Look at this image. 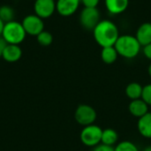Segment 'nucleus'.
<instances>
[{"instance_id": "1", "label": "nucleus", "mask_w": 151, "mask_h": 151, "mask_svg": "<svg viewBox=\"0 0 151 151\" xmlns=\"http://www.w3.org/2000/svg\"><path fill=\"white\" fill-rule=\"evenodd\" d=\"M93 34L96 42L102 48L114 46L119 37L117 25L108 19L101 20L93 29Z\"/></svg>"}, {"instance_id": "2", "label": "nucleus", "mask_w": 151, "mask_h": 151, "mask_svg": "<svg viewBox=\"0 0 151 151\" xmlns=\"http://www.w3.org/2000/svg\"><path fill=\"white\" fill-rule=\"evenodd\" d=\"M114 47L119 56L131 59L139 55L142 45L135 36L130 35H119Z\"/></svg>"}, {"instance_id": "3", "label": "nucleus", "mask_w": 151, "mask_h": 151, "mask_svg": "<svg viewBox=\"0 0 151 151\" xmlns=\"http://www.w3.org/2000/svg\"><path fill=\"white\" fill-rule=\"evenodd\" d=\"M2 36L8 44L19 45L25 40L27 33L20 22L12 20L4 24Z\"/></svg>"}, {"instance_id": "4", "label": "nucleus", "mask_w": 151, "mask_h": 151, "mask_svg": "<svg viewBox=\"0 0 151 151\" xmlns=\"http://www.w3.org/2000/svg\"><path fill=\"white\" fill-rule=\"evenodd\" d=\"M103 129L95 124L84 127L81 131L80 139L86 147L95 148L101 143Z\"/></svg>"}, {"instance_id": "5", "label": "nucleus", "mask_w": 151, "mask_h": 151, "mask_svg": "<svg viewBox=\"0 0 151 151\" xmlns=\"http://www.w3.org/2000/svg\"><path fill=\"white\" fill-rule=\"evenodd\" d=\"M74 118L79 125L87 127L96 122L97 114L92 106L88 104H81L75 111Z\"/></svg>"}, {"instance_id": "6", "label": "nucleus", "mask_w": 151, "mask_h": 151, "mask_svg": "<svg viewBox=\"0 0 151 151\" xmlns=\"http://www.w3.org/2000/svg\"><path fill=\"white\" fill-rule=\"evenodd\" d=\"M27 35L31 36H37L44 30V22L36 14L27 15L21 22Z\"/></svg>"}, {"instance_id": "7", "label": "nucleus", "mask_w": 151, "mask_h": 151, "mask_svg": "<svg viewBox=\"0 0 151 151\" xmlns=\"http://www.w3.org/2000/svg\"><path fill=\"white\" fill-rule=\"evenodd\" d=\"M100 21V12L97 8L84 7L82 9L80 14V22L84 28L93 30Z\"/></svg>"}, {"instance_id": "8", "label": "nucleus", "mask_w": 151, "mask_h": 151, "mask_svg": "<svg viewBox=\"0 0 151 151\" xmlns=\"http://www.w3.org/2000/svg\"><path fill=\"white\" fill-rule=\"evenodd\" d=\"M35 14L41 19H48L56 11V1L54 0H35L34 4Z\"/></svg>"}, {"instance_id": "9", "label": "nucleus", "mask_w": 151, "mask_h": 151, "mask_svg": "<svg viewBox=\"0 0 151 151\" xmlns=\"http://www.w3.org/2000/svg\"><path fill=\"white\" fill-rule=\"evenodd\" d=\"M80 4L81 0H57L56 11L63 17H69L77 12Z\"/></svg>"}, {"instance_id": "10", "label": "nucleus", "mask_w": 151, "mask_h": 151, "mask_svg": "<svg viewBox=\"0 0 151 151\" xmlns=\"http://www.w3.org/2000/svg\"><path fill=\"white\" fill-rule=\"evenodd\" d=\"M128 111L132 116L140 119L149 112V105L142 98L133 100L128 105Z\"/></svg>"}, {"instance_id": "11", "label": "nucleus", "mask_w": 151, "mask_h": 151, "mask_svg": "<svg viewBox=\"0 0 151 151\" xmlns=\"http://www.w3.org/2000/svg\"><path fill=\"white\" fill-rule=\"evenodd\" d=\"M22 56V50L19 45L7 44L3 50L2 58L9 63H14L20 59Z\"/></svg>"}, {"instance_id": "12", "label": "nucleus", "mask_w": 151, "mask_h": 151, "mask_svg": "<svg viewBox=\"0 0 151 151\" xmlns=\"http://www.w3.org/2000/svg\"><path fill=\"white\" fill-rule=\"evenodd\" d=\"M135 37L142 46H146L151 43V23H142L137 29Z\"/></svg>"}, {"instance_id": "13", "label": "nucleus", "mask_w": 151, "mask_h": 151, "mask_svg": "<svg viewBox=\"0 0 151 151\" xmlns=\"http://www.w3.org/2000/svg\"><path fill=\"white\" fill-rule=\"evenodd\" d=\"M104 4L110 13L120 14L128 7L129 0H104Z\"/></svg>"}, {"instance_id": "14", "label": "nucleus", "mask_w": 151, "mask_h": 151, "mask_svg": "<svg viewBox=\"0 0 151 151\" xmlns=\"http://www.w3.org/2000/svg\"><path fill=\"white\" fill-rule=\"evenodd\" d=\"M137 129L140 134L147 139H151V113L148 112L138 119Z\"/></svg>"}, {"instance_id": "15", "label": "nucleus", "mask_w": 151, "mask_h": 151, "mask_svg": "<svg viewBox=\"0 0 151 151\" xmlns=\"http://www.w3.org/2000/svg\"><path fill=\"white\" fill-rule=\"evenodd\" d=\"M118 140H119V134L116 132V130L112 128H106L103 130L101 143L107 146L113 147L118 142Z\"/></svg>"}, {"instance_id": "16", "label": "nucleus", "mask_w": 151, "mask_h": 151, "mask_svg": "<svg viewBox=\"0 0 151 151\" xmlns=\"http://www.w3.org/2000/svg\"><path fill=\"white\" fill-rule=\"evenodd\" d=\"M143 87L138 82H131L126 88V95L131 100H136L142 98Z\"/></svg>"}, {"instance_id": "17", "label": "nucleus", "mask_w": 151, "mask_h": 151, "mask_svg": "<svg viewBox=\"0 0 151 151\" xmlns=\"http://www.w3.org/2000/svg\"><path fill=\"white\" fill-rule=\"evenodd\" d=\"M119 54L114 46L104 47L101 51V58L102 60L108 65L113 64L118 59Z\"/></svg>"}, {"instance_id": "18", "label": "nucleus", "mask_w": 151, "mask_h": 151, "mask_svg": "<svg viewBox=\"0 0 151 151\" xmlns=\"http://www.w3.org/2000/svg\"><path fill=\"white\" fill-rule=\"evenodd\" d=\"M14 16H15V13H14V10L12 7H11L10 5H6V4L0 6V19L4 23L13 20Z\"/></svg>"}, {"instance_id": "19", "label": "nucleus", "mask_w": 151, "mask_h": 151, "mask_svg": "<svg viewBox=\"0 0 151 151\" xmlns=\"http://www.w3.org/2000/svg\"><path fill=\"white\" fill-rule=\"evenodd\" d=\"M37 42L40 45L42 46H49L53 42V36L52 35L48 32L43 30L42 32H41L37 36H36Z\"/></svg>"}, {"instance_id": "20", "label": "nucleus", "mask_w": 151, "mask_h": 151, "mask_svg": "<svg viewBox=\"0 0 151 151\" xmlns=\"http://www.w3.org/2000/svg\"><path fill=\"white\" fill-rule=\"evenodd\" d=\"M114 151H139V150L134 142L123 141L119 142L116 147H114Z\"/></svg>"}, {"instance_id": "21", "label": "nucleus", "mask_w": 151, "mask_h": 151, "mask_svg": "<svg viewBox=\"0 0 151 151\" xmlns=\"http://www.w3.org/2000/svg\"><path fill=\"white\" fill-rule=\"evenodd\" d=\"M142 99L149 105L151 106V83L147 84L142 88Z\"/></svg>"}, {"instance_id": "22", "label": "nucleus", "mask_w": 151, "mask_h": 151, "mask_svg": "<svg viewBox=\"0 0 151 151\" xmlns=\"http://www.w3.org/2000/svg\"><path fill=\"white\" fill-rule=\"evenodd\" d=\"M100 0H81V3L84 5V7L88 8H96Z\"/></svg>"}, {"instance_id": "23", "label": "nucleus", "mask_w": 151, "mask_h": 151, "mask_svg": "<svg viewBox=\"0 0 151 151\" xmlns=\"http://www.w3.org/2000/svg\"><path fill=\"white\" fill-rule=\"evenodd\" d=\"M93 151H114V147L107 146L103 143H100L99 145L96 146L93 149Z\"/></svg>"}, {"instance_id": "24", "label": "nucleus", "mask_w": 151, "mask_h": 151, "mask_svg": "<svg viewBox=\"0 0 151 151\" xmlns=\"http://www.w3.org/2000/svg\"><path fill=\"white\" fill-rule=\"evenodd\" d=\"M143 54L148 59L151 61V43L143 47Z\"/></svg>"}, {"instance_id": "25", "label": "nucleus", "mask_w": 151, "mask_h": 151, "mask_svg": "<svg viewBox=\"0 0 151 151\" xmlns=\"http://www.w3.org/2000/svg\"><path fill=\"white\" fill-rule=\"evenodd\" d=\"M7 44H8V43L6 42V41L3 38L2 35H0V48H1L2 50H4V49L6 47Z\"/></svg>"}, {"instance_id": "26", "label": "nucleus", "mask_w": 151, "mask_h": 151, "mask_svg": "<svg viewBox=\"0 0 151 151\" xmlns=\"http://www.w3.org/2000/svg\"><path fill=\"white\" fill-rule=\"evenodd\" d=\"M4 24H5V23L0 19V35H2V33H3V29H4Z\"/></svg>"}, {"instance_id": "27", "label": "nucleus", "mask_w": 151, "mask_h": 151, "mask_svg": "<svg viewBox=\"0 0 151 151\" xmlns=\"http://www.w3.org/2000/svg\"><path fill=\"white\" fill-rule=\"evenodd\" d=\"M148 73H149L150 77V78H151V63H150V64L149 67H148Z\"/></svg>"}, {"instance_id": "28", "label": "nucleus", "mask_w": 151, "mask_h": 151, "mask_svg": "<svg viewBox=\"0 0 151 151\" xmlns=\"http://www.w3.org/2000/svg\"><path fill=\"white\" fill-rule=\"evenodd\" d=\"M143 151H151V146H149V147H147L146 149H144Z\"/></svg>"}, {"instance_id": "29", "label": "nucleus", "mask_w": 151, "mask_h": 151, "mask_svg": "<svg viewBox=\"0 0 151 151\" xmlns=\"http://www.w3.org/2000/svg\"><path fill=\"white\" fill-rule=\"evenodd\" d=\"M2 54H3V50L0 48V58H2Z\"/></svg>"}, {"instance_id": "30", "label": "nucleus", "mask_w": 151, "mask_h": 151, "mask_svg": "<svg viewBox=\"0 0 151 151\" xmlns=\"http://www.w3.org/2000/svg\"><path fill=\"white\" fill-rule=\"evenodd\" d=\"M150 113H151V110H150Z\"/></svg>"}, {"instance_id": "31", "label": "nucleus", "mask_w": 151, "mask_h": 151, "mask_svg": "<svg viewBox=\"0 0 151 151\" xmlns=\"http://www.w3.org/2000/svg\"><path fill=\"white\" fill-rule=\"evenodd\" d=\"M54 1H57V0H54Z\"/></svg>"}, {"instance_id": "32", "label": "nucleus", "mask_w": 151, "mask_h": 151, "mask_svg": "<svg viewBox=\"0 0 151 151\" xmlns=\"http://www.w3.org/2000/svg\"><path fill=\"white\" fill-rule=\"evenodd\" d=\"M142 151H143V150H142Z\"/></svg>"}]
</instances>
